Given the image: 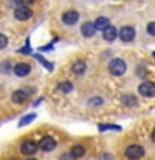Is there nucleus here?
Masks as SVG:
<instances>
[{"instance_id":"nucleus-18","label":"nucleus","mask_w":155,"mask_h":160,"mask_svg":"<svg viewBox=\"0 0 155 160\" xmlns=\"http://www.w3.org/2000/svg\"><path fill=\"white\" fill-rule=\"evenodd\" d=\"M35 118H37V115H35V113H28V115H23V117L18 120V127H25V125L32 123Z\"/></svg>"},{"instance_id":"nucleus-22","label":"nucleus","mask_w":155,"mask_h":160,"mask_svg":"<svg viewBox=\"0 0 155 160\" xmlns=\"http://www.w3.org/2000/svg\"><path fill=\"white\" fill-rule=\"evenodd\" d=\"M103 103V100L102 98H98V97H95V98H90L88 100V105H102Z\"/></svg>"},{"instance_id":"nucleus-21","label":"nucleus","mask_w":155,"mask_h":160,"mask_svg":"<svg viewBox=\"0 0 155 160\" xmlns=\"http://www.w3.org/2000/svg\"><path fill=\"white\" fill-rule=\"evenodd\" d=\"M7 45H8V38L5 37L3 33H0V50H2V48H5Z\"/></svg>"},{"instance_id":"nucleus-15","label":"nucleus","mask_w":155,"mask_h":160,"mask_svg":"<svg viewBox=\"0 0 155 160\" xmlns=\"http://www.w3.org/2000/svg\"><path fill=\"white\" fill-rule=\"evenodd\" d=\"M122 102L125 107H137L138 105V100L133 97V95H130V93H125L123 97H122Z\"/></svg>"},{"instance_id":"nucleus-16","label":"nucleus","mask_w":155,"mask_h":160,"mask_svg":"<svg viewBox=\"0 0 155 160\" xmlns=\"http://www.w3.org/2000/svg\"><path fill=\"white\" fill-rule=\"evenodd\" d=\"M70 155H72L73 158H80L85 155V147L83 145H73L72 150H70Z\"/></svg>"},{"instance_id":"nucleus-1","label":"nucleus","mask_w":155,"mask_h":160,"mask_svg":"<svg viewBox=\"0 0 155 160\" xmlns=\"http://www.w3.org/2000/svg\"><path fill=\"white\" fill-rule=\"evenodd\" d=\"M108 72L115 75V77H120V75H123L125 72H127V63L123 62L122 58H113L110 60L108 63Z\"/></svg>"},{"instance_id":"nucleus-28","label":"nucleus","mask_w":155,"mask_h":160,"mask_svg":"<svg viewBox=\"0 0 155 160\" xmlns=\"http://www.w3.org/2000/svg\"><path fill=\"white\" fill-rule=\"evenodd\" d=\"M27 160H37V158H33V157H30V158H27Z\"/></svg>"},{"instance_id":"nucleus-17","label":"nucleus","mask_w":155,"mask_h":160,"mask_svg":"<svg viewBox=\"0 0 155 160\" xmlns=\"http://www.w3.org/2000/svg\"><path fill=\"white\" fill-rule=\"evenodd\" d=\"M57 90H58L60 93H70L73 90V85L70 83V82H60L57 85Z\"/></svg>"},{"instance_id":"nucleus-9","label":"nucleus","mask_w":155,"mask_h":160,"mask_svg":"<svg viewBox=\"0 0 155 160\" xmlns=\"http://www.w3.org/2000/svg\"><path fill=\"white\" fill-rule=\"evenodd\" d=\"M12 70H13V73L17 75V77H27V75L30 73V70H32V65L22 62V63H17Z\"/></svg>"},{"instance_id":"nucleus-20","label":"nucleus","mask_w":155,"mask_h":160,"mask_svg":"<svg viewBox=\"0 0 155 160\" xmlns=\"http://www.w3.org/2000/svg\"><path fill=\"white\" fill-rule=\"evenodd\" d=\"M98 130L103 132V130H120L118 125H98Z\"/></svg>"},{"instance_id":"nucleus-12","label":"nucleus","mask_w":155,"mask_h":160,"mask_svg":"<svg viewBox=\"0 0 155 160\" xmlns=\"http://www.w3.org/2000/svg\"><path fill=\"white\" fill-rule=\"evenodd\" d=\"M80 32H82V35L83 37H87V38H90V37H93L95 35V27H93V22H85L83 25H82V28H80Z\"/></svg>"},{"instance_id":"nucleus-13","label":"nucleus","mask_w":155,"mask_h":160,"mask_svg":"<svg viewBox=\"0 0 155 160\" xmlns=\"http://www.w3.org/2000/svg\"><path fill=\"white\" fill-rule=\"evenodd\" d=\"M85 70H87V63H85L83 60H77V62L72 65V72L75 75H82V73H85Z\"/></svg>"},{"instance_id":"nucleus-11","label":"nucleus","mask_w":155,"mask_h":160,"mask_svg":"<svg viewBox=\"0 0 155 160\" xmlns=\"http://www.w3.org/2000/svg\"><path fill=\"white\" fill-rule=\"evenodd\" d=\"M27 98H28L27 90H22V88H20V90H15V92L12 93V102H13V103H18V105H20V103H23Z\"/></svg>"},{"instance_id":"nucleus-5","label":"nucleus","mask_w":155,"mask_h":160,"mask_svg":"<svg viewBox=\"0 0 155 160\" xmlns=\"http://www.w3.org/2000/svg\"><path fill=\"white\" fill-rule=\"evenodd\" d=\"M118 37L122 42H132L135 38V28L130 27V25H125V27H122L118 30Z\"/></svg>"},{"instance_id":"nucleus-8","label":"nucleus","mask_w":155,"mask_h":160,"mask_svg":"<svg viewBox=\"0 0 155 160\" xmlns=\"http://www.w3.org/2000/svg\"><path fill=\"white\" fill-rule=\"evenodd\" d=\"M37 150H38V145H37V142H33V140H25L22 143V147H20V152L23 155H28V157H32Z\"/></svg>"},{"instance_id":"nucleus-7","label":"nucleus","mask_w":155,"mask_h":160,"mask_svg":"<svg viewBox=\"0 0 155 160\" xmlns=\"http://www.w3.org/2000/svg\"><path fill=\"white\" fill-rule=\"evenodd\" d=\"M138 93L143 95V97H155V83L142 82L138 85Z\"/></svg>"},{"instance_id":"nucleus-26","label":"nucleus","mask_w":155,"mask_h":160,"mask_svg":"<svg viewBox=\"0 0 155 160\" xmlns=\"http://www.w3.org/2000/svg\"><path fill=\"white\" fill-rule=\"evenodd\" d=\"M60 160H75V158L70 155V152H67V153H62V155H60Z\"/></svg>"},{"instance_id":"nucleus-25","label":"nucleus","mask_w":155,"mask_h":160,"mask_svg":"<svg viewBox=\"0 0 155 160\" xmlns=\"http://www.w3.org/2000/svg\"><path fill=\"white\" fill-rule=\"evenodd\" d=\"M0 67H2V68H0L2 72H5V73H7V72H10V63H8V62H3L2 65H0Z\"/></svg>"},{"instance_id":"nucleus-3","label":"nucleus","mask_w":155,"mask_h":160,"mask_svg":"<svg viewBox=\"0 0 155 160\" xmlns=\"http://www.w3.org/2000/svg\"><path fill=\"white\" fill-rule=\"evenodd\" d=\"M40 150H43V152H52V150L57 147V142H55L53 137H50V135H45V137L40 140L37 143Z\"/></svg>"},{"instance_id":"nucleus-24","label":"nucleus","mask_w":155,"mask_h":160,"mask_svg":"<svg viewBox=\"0 0 155 160\" xmlns=\"http://www.w3.org/2000/svg\"><path fill=\"white\" fill-rule=\"evenodd\" d=\"M18 53H25V55H32V53H33L32 50L28 48V42H27V45H25L23 48H20V50H18Z\"/></svg>"},{"instance_id":"nucleus-19","label":"nucleus","mask_w":155,"mask_h":160,"mask_svg":"<svg viewBox=\"0 0 155 160\" xmlns=\"http://www.w3.org/2000/svg\"><path fill=\"white\" fill-rule=\"evenodd\" d=\"M32 55H35V58H37L38 62H40V63L43 65V67H47L48 70H53V63H52V62H48V60H45L43 57H40L38 53H32Z\"/></svg>"},{"instance_id":"nucleus-4","label":"nucleus","mask_w":155,"mask_h":160,"mask_svg":"<svg viewBox=\"0 0 155 160\" xmlns=\"http://www.w3.org/2000/svg\"><path fill=\"white\" fill-rule=\"evenodd\" d=\"M15 18L20 20V22H25V20L32 18V10H30L27 5H18L17 8H15Z\"/></svg>"},{"instance_id":"nucleus-27","label":"nucleus","mask_w":155,"mask_h":160,"mask_svg":"<svg viewBox=\"0 0 155 160\" xmlns=\"http://www.w3.org/2000/svg\"><path fill=\"white\" fill-rule=\"evenodd\" d=\"M152 142L155 143V128H153V132H152Z\"/></svg>"},{"instance_id":"nucleus-14","label":"nucleus","mask_w":155,"mask_h":160,"mask_svg":"<svg viewBox=\"0 0 155 160\" xmlns=\"http://www.w3.org/2000/svg\"><path fill=\"white\" fill-rule=\"evenodd\" d=\"M108 25H110V20H108L107 17H98V18L93 22V27H95V30H102V32H103V30L108 27Z\"/></svg>"},{"instance_id":"nucleus-23","label":"nucleus","mask_w":155,"mask_h":160,"mask_svg":"<svg viewBox=\"0 0 155 160\" xmlns=\"http://www.w3.org/2000/svg\"><path fill=\"white\" fill-rule=\"evenodd\" d=\"M147 32H148L150 35H153V37H155V22H150V23L147 25Z\"/></svg>"},{"instance_id":"nucleus-6","label":"nucleus","mask_w":155,"mask_h":160,"mask_svg":"<svg viewBox=\"0 0 155 160\" xmlns=\"http://www.w3.org/2000/svg\"><path fill=\"white\" fill-rule=\"evenodd\" d=\"M78 17H80V13L77 10H67V12L62 13V22L65 25H75L78 22Z\"/></svg>"},{"instance_id":"nucleus-10","label":"nucleus","mask_w":155,"mask_h":160,"mask_svg":"<svg viewBox=\"0 0 155 160\" xmlns=\"http://www.w3.org/2000/svg\"><path fill=\"white\" fill-rule=\"evenodd\" d=\"M102 35H103V40H105V42H113V40L118 37V30L115 28L113 25H108V27L102 32Z\"/></svg>"},{"instance_id":"nucleus-2","label":"nucleus","mask_w":155,"mask_h":160,"mask_svg":"<svg viewBox=\"0 0 155 160\" xmlns=\"http://www.w3.org/2000/svg\"><path fill=\"white\" fill-rule=\"evenodd\" d=\"M143 153H145L143 147L142 145H137V143L128 145V147L125 148V157H127L128 160H138V158L143 157Z\"/></svg>"}]
</instances>
